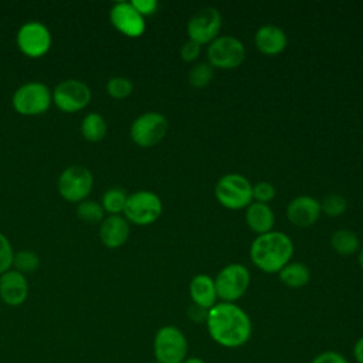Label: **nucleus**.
Returning <instances> with one entry per match:
<instances>
[{
  "label": "nucleus",
  "instance_id": "f257e3e1",
  "mask_svg": "<svg viewBox=\"0 0 363 363\" xmlns=\"http://www.w3.org/2000/svg\"><path fill=\"white\" fill-rule=\"evenodd\" d=\"M206 326L210 337L225 349L244 346L252 333L248 313L235 303L218 302L207 311Z\"/></svg>",
  "mask_w": 363,
  "mask_h": 363
},
{
  "label": "nucleus",
  "instance_id": "f03ea898",
  "mask_svg": "<svg viewBox=\"0 0 363 363\" xmlns=\"http://www.w3.org/2000/svg\"><path fill=\"white\" fill-rule=\"evenodd\" d=\"M294 244L291 238L281 231H268L258 235L250 248L252 264L267 272H279L292 258Z\"/></svg>",
  "mask_w": 363,
  "mask_h": 363
},
{
  "label": "nucleus",
  "instance_id": "7ed1b4c3",
  "mask_svg": "<svg viewBox=\"0 0 363 363\" xmlns=\"http://www.w3.org/2000/svg\"><path fill=\"white\" fill-rule=\"evenodd\" d=\"M189 353L186 335L173 325L159 328L153 337V356L159 363H183Z\"/></svg>",
  "mask_w": 363,
  "mask_h": 363
},
{
  "label": "nucleus",
  "instance_id": "20e7f679",
  "mask_svg": "<svg viewBox=\"0 0 363 363\" xmlns=\"http://www.w3.org/2000/svg\"><path fill=\"white\" fill-rule=\"evenodd\" d=\"M216 199L230 210H240L252 203V184L238 173L224 174L216 184Z\"/></svg>",
  "mask_w": 363,
  "mask_h": 363
},
{
  "label": "nucleus",
  "instance_id": "39448f33",
  "mask_svg": "<svg viewBox=\"0 0 363 363\" xmlns=\"http://www.w3.org/2000/svg\"><path fill=\"white\" fill-rule=\"evenodd\" d=\"M16 112L24 116H35L44 113L52 104V94L43 82H26L18 86L11 98Z\"/></svg>",
  "mask_w": 363,
  "mask_h": 363
},
{
  "label": "nucleus",
  "instance_id": "423d86ee",
  "mask_svg": "<svg viewBox=\"0 0 363 363\" xmlns=\"http://www.w3.org/2000/svg\"><path fill=\"white\" fill-rule=\"evenodd\" d=\"M162 210V200L156 193L139 190L128 196L123 214L128 221L136 225H147L160 217Z\"/></svg>",
  "mask_w": 363,
  "mask_h": 363
},
{
  "label": "nucleus",
  "instance_id": "0eeeda50",
  "mask_svg": "<svg viewBox=\"0 0 363 363\" xmlns=\"http://www.w3.org/2000/svg\"><path fill=\"white\" fill-rule=\"evenodd\" d=\"M94 187V176L89 169L74 164L62 170L58 177L57 189L60 196L71 203H79L88 197Z\"/></svg>",
  "mask_w": 363,
  "mask_h": 363
},
{
  "label": "nucleus",
  "instance_id": "6e6552de",
  "mask_svg": "<svg viewBox=\"0 0 363 363\" xmlns=\"http://www.w3.org/2000/svg\"><path fill=\"white\" fill-rule=\"evenodd\" d=\"M250 272L242 264H230L224 267L214 278L217 296L221 302L234 303L248 289Z\"/></svg>",
  "mask_w": 363,
  "mask_h": 363
},
{
  "label": "nucleus",
  "instance_id": "1a4fd4ad",
  "mask_svg": "<svg viewBox=\"0 0 363 363\" xmlns=\"http://www.w3.org/2000/svg\"><path fill=\"white\" fill-rule=\"evenodd\" d=\"M52 104L62 112L74 113L82 111L91 102L89 86L79 79H64L54 88Z\"/></svg>",
  "mask_w": 363,
  "mask_h": 363
},
{
  "label": "nucleus",
  "instance_id": "9d476101",
  "mask_svg": "<svg viewBox=\"0 0 363 363\" xmlns=\"http://www.w3.org/2000/svg\"><path fill=\"white\" fill-rule=\"evenodd\" d=\"M167 119L159 112H146L130 125V139L140 147L157 145L167 133Z\"/></svg>",
  "mask_w": 363,
  "mask_h": 363
},
{
  "label": "nucleus",
  "instance_id": "9b49d317",
  "mask_svg": "<svg viewBox=\"0 0 363 363\" xmlns=\"http://www.w3.org/2000/svg\"><path fill=\"white\" fill-rule=\"evenodd\" d=\"M51 43L52 38L48 27L40 21L24 23L16 35L18 50L30 58H40L45 55L51 47Z\"/></svg>",
  "mask_w": 363,
  "mask_h": 363
},
{
  "label": "nucleus",
  "instance_id": "f8f14e48",
  "mask_svg": "<svg viewBox=\"0 0 363 363\" xmlns=\"http://www.w3.org/2000/svg\"><path fill=\"white\" fill-rule=\"evenodd\" d=\"M207 58L211 67L233 69L242 64L245 48L242 43L233 35H221L213 40L207 48Z\"/></svg>",
  "mask_w": 363,
  "mask_h": 363
},
{
  "label": "nucleus",
  "instance_id": "ddd939ff",
  "mask_svg": "<svg viewBox=\"0 0 363 363\" xmlns=\"http://www.w3.org/2000/svg\"><path fill=\"white\" fill-rule=\"evenodd\" d=\"M221 28V14L216 7H204L187 23V34L197 44L211 43L218 37Z\"/></svg>",
  "mask_w": 363,
  "mask_h": 363
},
{
  "label": "nucleus",
  "instance_id": "4468645a",
  "mask_svg": "<svg viewBox=\"0 0 363 363\" xmlns=\"http://www.w3.org/2000/svg\"><path fill=\"white\" fill-rule=\"evenodd\" d=\"M111 24L126 37H140L145 33V17L140 16L130 1L115 3L109 10Z\"/></svg>",
  "mask_w": 363,
  "mask_h": 363
},
{
  "label": "nucleus",
  "instance_id": "2eb2a0df",
  "mask_svg": "<svg viewBox=\"0 0 363 363\" xmlns=\"http://www.w3.org/2000/svg\"><path fill=\"white\" fill-rule=\"evenodd\" d=\"M320 216V203L311 196H299L286 206V218L299 228L311 227Z\"/></svg>",
  "mask_w": 363,
  "mask_h": 363
},
{
  "label": "nucleus",
  "instance_id": "dca6fc26",
  "mask_svg": "<svg viewBox=\"0 0 363 363\" xmlns=\"http://www.w3.org/2000/svg\"><path fill=\"white\" fill-rule=\"evenodd\" d=\"M28 296V284L26 275L9 269L0 275V298L9 306H20Z\"/></svg>",
  "mask_w": 363,
  "mask_h": 363
},
{
  "label": "nucleus",
  "instance_id": "f3484780",
  "mask_svg": "<svg viewBox=\"0 0 363 363\" xmlns=\"http://www.w3.org/2000/svg\"><path fill=\"white\" fill-rule=\"evenodd\" d=\"M129 221L116 214L108 216L102 220L99 227V240L108 248H118L128 241Z\"/></svg>",
  "mask_w": 363,
  "mask_h": 363
},
{
  "label": "nucleus",
  "instance_id": "a211bd4d",
  "mask_svg": "<svg viewBox=\"0 0 363 363\" xmlns=\"http://www.w3.org/2000/svg\"><path fill=\"white\" fill-rule=\"evenodd\" d=\"M189 292L193 303L207 311L213 308L218 299L214 279L206 274H199L190 281Z\"/></svg>",
  "mask_w": 363,
  "mask_h": 363
},
{
  "label": "nucleus",
  "instance_id": "6ab92c4d",
  "mask_svg": "<svg viewBox=\"0 0 363 363\" xmlns=\"http://www.w3.org/2000/svg\"><path fill=\"white\" fill-rule=\"evenodd\" d=\"M255 47L265 55H277L286 47V35L277 26H262L254 37Z\"/></svg>",
  "mask_w": 363,
  "mask_h": 363
},
{
  "label": "nucleus",
  "instance_id": "aec40b11",
  "mask_svg": "<svg viewBox=\"0 0 363 363\" xmlns=\"http://www.w3.org/2000/svg\"><path fill=\"white\" fill-rule=\"evenodd\" d=\"M245 221H247V225L254 233L261 235V234H265L268 231H272L275 217H274V213H272V210L268 204L254 201L247 207Z\"/></svg>",
  "mask_w": 363,
  "mask_h": 363
},
{
  "label": "nucleus",
  "instance_id": "412c9836",
  "mask_svg": "<svg viewBox=\"0 0 363 363\" xmlns=\"http://www.w3.org/2000/svg\"><path fill=\"white\" fill-rule=\"evenodd\" d=\"M278 275L281 282L289 288H302L311 279L309 268L301 262H288Z\"/></svg>",
  "mask_w": 363,
  "mask_h": 363
},
{
  "label": "nucleus",
  "instance_id": "4be33fe9",
  "mask_svg": "<svg viewBox=\"0 0 363 363\" xmlns=\"http://www.w3.org/2000/svg\"><path fill=\"white\" fill-rule=\"evenodd\" d=\"M106 121L98 112H91L81 122V133L88 142H99L106 135Z\"/></svg>",
  "mask_w": 363,
  "mask_h": 363
},
{
  "label": "nucleus",
  "instance_id": "5701e85b",
  "mask_svg": "<svg viewBox=\"0 0 363 363\" xmlns=\"http://www.w3.org/2000/svg\"><path fill=\"white\" fill-rule=\"evenodd\" d=\"M330 245L340 255H352L359 250V238L350 230H337L330 237Z\"/></svg>",
  "mask_w": 363,
  "mask_h": 363
},
{
  "label": "nucleus",
  "instance_id": "b1692460",
  "mask_svg": "<svg viewBox=\"0 0 363 363\" xmlns=\"http://www.w3.org/2000/svg\"><path fill=\"white\" fill-rule=\"evenodd\" d=\"M126 190L122 187H111L108 189L101 200V206L104 208L105 213H108L109 216H116L123 213L126 200H128Z\"/></svg>",
  "mask_w": 363,
  "mask_h": 363
},
{
  "label": "nucleus",
  "instance_id": "393cba45",
  "mask_svg": "<svg viewBox=\"0 0 363 363\" xmlns=\"http://www.w3.org/2000/svg\"><path fill=\"white\" fill-rule=\"evenodd\" d=\"M77 217L88 224H98L102 223L105 218V211L101 206V203L95 200H82L77 204L75 208Z\"/></svg>",
  "mask_w": 363,
  "mask_h": 363
},
{
  "label": "nucleus",
  "instance_id": "a878e982",
  "mask_svg": "<svg viewBox=\"0 0 363 363\" xmlns=\"http://www.w3.org/2000/svg\"><path fill=\"white\" fill-rule=\"evenodd\" d=\"M347 208L346 199L339 193H329L320 201V211H323L328 217H339Z\"/></svg>",
  "mask_w": 363,
  "mask_h": 363
},
{
  "label": "nucleus",
  "instance_id": "bb28decb",
  "mask_svg": "<svg viewBox=\"0 0 363 363\" xmlns=\"http://www.w3.org/2000/svg\"><path fill=\"white\" fill-rule=\"evenodd\" d=\"M13 265H14L16 271H18L21 274H30L38 268L40 258L35 252L23 250V251H18L17 254H14Z\"/></svg>",
  "mask_w": 363,
  "mask_h": 363
},
{
  "label": "nucleus",
  "instance_id": "cd10ccee",
  "mask_svg": "<svg viewBox=\"0 0 363 363\" xmlns=\"http://www.w3.org/2000/svg\"><path fill=\"white\" fill-rule=\"evenodd\" d=\"M133 91V84L126 77H112L106 82V92L115 99L128 98Z\"/></svg>",
  "mask_w": 363,
  "mask_h": 363
},
{
  "label": "nucleus",
  "instance_id": "c85d7f7f",
  "mask_svg": "<svg viewBox=\"0 0 363 363\" xmlns=\"http://www.w3.org/2000/svg\"><path fill=\"white\" fill-rule=\"evenodd\" d=\"M213 79V67L206 62L196 64L189 72V82L194 88H204Z\"/></svg>",
  "mask_w": 363,
  "mask_h": 363
},
{
  "label": "nucleus",
  "instance_id": "c756f323",
  "mask_svg": "<svg viewBox=\"0 0 363 363\" xmlns=\"http://www.w3.org/2000/svg\"><path fill=\"white\" fill-rule=\"evenodd\" d=\"M13 259H14L13 247L9 238L3 233H0V275L11 269Z\"/></svg>",
  "mask_w": 363,
  "mask_h": 363
},
{
  "label": "nucleus",
  "instance_id": "7c9ffc66",
  "mask_svg": "<svg viewBox=\"0 0 363 363\" xmlns=\"http://www.w3.org/2000/svg\"><path fill=\"white\" fill-rule=\"evenodd\" d=\"M275 197V187L268 182H259L252 186V199L257 203L267 204Z\"/></svg>",
  "mask_w": 363,
  "mask_h": 363
},
{
  "label": "nucleus",
  "instance_id": "2f4dec72",
  "mask_svg": "<svg viewBox=\"0 0 363 363\" xmlns=\"http://www.w3.org/2000/svg\"><path fill=\"white\" fill-rule=\"evenodd\" d=\"M199 54H200V44H197L191 40L186 41L180 48V57L186 62L194 61L199 57Z\"/></svg>",
  "mask_w": 363,
  "mask_h": 363
},
{
  "label": "nucleus",
  "instance_id": "473e14b6",
  "mask_svg": "<svg viewBox=\"0 0 363 363\" xmlns=\"http://www.w3.org/2000/svg\"><path fill=\"white\" fill-rule=\"evenodd\" d=\"M311 363H349V362L343 354L333 350H326L316 354Z\"/></svg>",
  "mask_w": 363,
  "mask_h": 363
},
{
  "label": "nucleus",
  "instance_id": "72a5a7b5",
  "mask_svg": "<svg viewBox=\"0 0 363 363\" xmlns=\"http://www.w3.org/2000/svg\"><path fill=\"white\" fill-rule=\"evenodd\" d=\"M132 6L136 9V11L140 16H152L157 10V1L156 0H132Z\"/></svg>",
  "mask_w": 363,
  "mask_h": 363
},
{
  "label": "nucleus",
  "instance_id": "f704fd0d",
  "mask_svg": "<svg viewBox=\"0 0 363 363\" xmlns=\"http://www.w3.org/2000/svg\"><path fill=\"white\" fill-rule=\"evenodd\" d=\"M187 315H189V318H190L191 320H194V322H206L207 309L200 308V306H197V305L193 303V305L189 308Z\"/></svg>",
  "mask_w": 363,
  "mask_h": 363
},
{
  "label": "nucleus",
  "instance_id": "c9c22d12",
  "mask_svg": "<svg viewBox=\"0 0 363 363\" xmlns=\"http://www.w3.org/2000/svg\"><path fill=\"white\" fill-rule=\"evenodd\" d=\"M353 357L357 363H363V336L359 337L353 346Z\"/></svg>",
  "mask_w": 363,
  "mask_h": 363
},
{
  "label": "nucleus",
  "instance_id": "e433bc0d",
  "mask_svg": "<svg viewBox=\"0 0 363 363\" xmlns=\"http://www.w3.org/2000/svg\"><path fill=\"white\" fill-rule=\"evenodd\" d=\"M183 363H206V360H203L201 357H197V356H187Z\"/></svg>",
  "mask_w": 363,
  "mask_h": 363
},
{
  "label": "nucleus",
  "instance_id": "4c0bfd02",
  "mask_svg": "<svg viewBox=\"0 0 363 363\" xmlns=\"http://www.w3.org/2000/svg\"><path fill=\"white\" fill-rule=\"evenodd\" d=\"M359 264H360V267H362V269H363V248H362L360 252H359Z\"/></svg>",
  "mask_w": 363,
  "mask_h": 363
},
{
  "label": "nucleus",
  "instance_id": "58836bf2",
  "mask_svg": "<svg viewBox=\"0 0 363 363\" xmlns=\"http://www.w3.org/2000/svg\"><path fill=\"white\" fill-rule=\"evenodd\" d=\"M146 363H159V362H156V360H153V362H146Z\"/></svg>",
  "mask_w": 363,
  "mask_h": 363
}]
</instances>
